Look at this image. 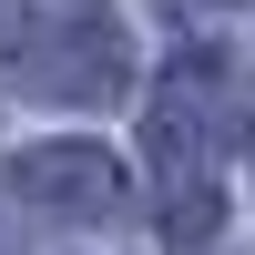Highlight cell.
Listing matches in <instances>:
<instances>
[{"mask_svg":"<svg viewBox=\"0 0 255 255\" xmlns=\"http://www.w3.org/2000/svg\"><path fill=\"white\" fill-rule=\"evenodd\" d=\"M143 163H153V215L174 245H204L215 235V133H204V102H194V61H174V82L153 92L143 113Z\"/></svg>","mask_w":255,"mask_h":255,"instance_id":"cell-2","label":"cell"},{"mask_svg":"<svg viewBox=\"0 0 255 255\" xmlns=\"http://www.w3.org/2000/svg\"><path fill=\"white\" fill-rule=\"evenodd\" d=\"M0 255H20V245H10V235H0Z\"/></svg>","mask_w":255,"mask_h":255,"instance_id":"cell-5","label":"cell"},{"mask_svg":"<svg viewBox=\"0 0 255 255\" xmlns=\"http://www.w3.org/2000/svg\"><path fill=\"white\" fill-rule=\"evenodd\" d=\"M163 10H174V20H184V10H225V0H163Z\"/></svg>","mask_w":255,"mask_h":255,"instance_id":"cell-4","label":"cell"},{"mask_svg":"<svg viewBox=\"0 0 255 255\" xmlns=\"http://www.w3.org/2000/svg\"><path fill=\"white\" fill-rule=\"evenodd\" d=\"M10 82L41 92V102H72V113H102V102L133 92V31H123L102 0H61V10L20 20Z\"/></svg>","mask_w":255,"mask_h":255,"instance_id":"cell-1","label":"cell"},{"mask_svg":"<svg viewBox=\"0 0 255 255\" xmlns=\"http://www.w3.org/2000/svg\"><path fill=\"white\" fill-rule=\"evenodd\" d=\"M10 204L31 215H61V225H102L123 204V163L82 133H51V143H20L10 153Z\"/></svg>","mask_w":255,"mask_h":255,"instance_id":"cell-3","label":"cell"}]
</instances>
